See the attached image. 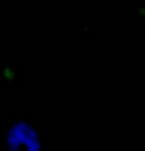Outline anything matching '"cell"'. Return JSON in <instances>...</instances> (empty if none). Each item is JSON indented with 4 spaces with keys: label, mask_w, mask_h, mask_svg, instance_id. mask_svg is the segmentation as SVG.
Returning <instances> with one entry per match:
<instances>
[{
    "label": "cell",
    "mask_w": 145,
    "mask_h": 151,
    "mask_svg": "<svg viewBox=\"0 0 145 151\" xmlns=\"http://www.w3.org/2000/svg\"><path fill=\"white\" fill-rule=\"evenodd\" d=\"M24 86L23 66L12 62L0 64V87L1 88H21Z\"/></svg>",
    "instance_id": "cell-2"
},
{
    "label": "cell",
    "mask_w": 145,
    "mask_h": 151,
    "mask_svg": "<svg viewBox=\"0 0 145 151\" xmlns=\"http://www.w3.org/2000/svg\"><path fill=\"white\" fill-rule=\"evenodd\" d=\"M31 111H9L0 124L1 151H47L48 134L43 124L31 121Z\"/></svg>",
    "instance_id": "cell-1"
}]
</instances>
